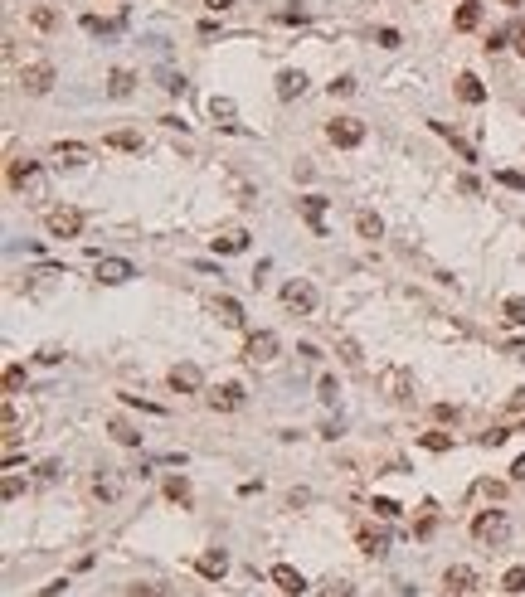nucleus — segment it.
<instances>
[{"label":"nucleus","instance_id":"1","mask_svg":"<svg viewBox=\"0 0 525 597\" xmlns=\"http://www.w3.org/2000/svg\"><path fill=\"white\" fill-rule=\"evenodd\" d=\"M506 534H511V515L506 510H482L472 519V539L477 544H506Z\"/></svg>","mask_w":525,"mask_h":597},{"label":"nucleus","instance_id":"2","mask_svg":"<svg viewBox=\"0 0 525 597\" xmlns=\"http://www.w3.org/2000/svg\"><path fill=\"white\" fill-rule=\"evenodd\" d=\"M282 306H287L292 316H311V311H316V287L302 282V277L287 282V287H282Z\"/></svg>","mask_w":525,"mask_h":597},{"label":"nucleus","instance_id":"3","mask_svg":"<svg viewBox=\"0 0 525 597\" xmlns=\"http://www.w3.org/2000/svg\"><path fill=\"white\" fill-rule=\"evenodd\" d=\"M326 136H331V146H341V151H355L360 141H365V122H360V117H336L331 127H326Z\"/></svg>","mask_w":525,"mask_h":597},{"label":"nucleus","instance_id":"4","mask_svg":"<svg viewBox=\"0 0 525 597\" xmlns=\"http://www.w3.org/2000/svg\"><path fill=\"white\" fill-rule=\"evenodd\" d=\"M20 88H25L29 97H44L54 88V63H25L20 68Z\"/></svg>","mask_w":525,"mask_h":597},{"label":"nucleus","instance_id":"5","mask_svg":"<svg viewBox=\"0 0 525 597\" xmlns=\"http://www.w3.org/2000/svg\"><path fill=\"white\" fill-rule=\"evenodd\" d=\"M44 223H49V233H54V238H73V233L83 228V214H78V209H68V204H58V209L44 214Z\"/></svg>","mask_w":525,"mask_h":597},{"label":"nucleus","instance_id":"6","mask_svg":"<svg viewBox=\"0 0 525 597\" xmlns=\"http://www.w3.org/2000/svg\"><path fill=\"white\" fill-rule=\"evenodd\" d=\"M10 190H34V194H44V185H39V165L25 161V156H15V161H10Z\"/></svg>","mask_w":525,"mask_h":597},{"label":"nucleus","instance_id":"7","mask_svg":"<svg viewBox=\"0 0 525 597\" xmlns=\"http://www.w3.org/2000/svg\"><path fill=\"white\" fill-rule=\"evenodd\" d=\"M273 354H277V335L273 330H253L249 345H244V359H249V364H268Z\"/></svg>","mask_w":525,"mask_h":597},{"label":"nucleus","instance_id":"8","mask_svg":"<svg viewBox=\"0 0 525 597\" xmlns=\"http://www.w3.org/2000/svg\"><path fill=\"white\" fill-rule=\"evenodd\" d=\"M297 209H302V218L311 223V233L321 238V233H326V194H302Z\"/></svg>","mask_w":525,"mask_h":597},{"label":"nucleus","instance_id":"9","mask_svg":"<svg viewBox=\"0 0 525 597\" xmlns=\"http://www.w3.org/2000/svg\"><path fill=\"white\" fill-rule=\"evenodd\" d=\"M132 277H137V268L127 258H98V282L117 287V282H132Z\"/></svg>","mask_w":525,"mask_h":597},{"label":"nucleus","instance_id":"10","mask_svg":"<svg viewBox=\"0 0 525 597\" xmlns=\"http://www.w3.org/2000/svg\"><path fill=\"white\" fill-rule=\"evenodd\" d=\"M209 408H214V413H234V408H244V384H219V389L209 393Z\"/></svg>","mask_w":525,"mask_h":597},{"label":"nucleus","instance_id":"11","mask_svg":"<svg viewBox=\"0 0 525 597\" xmlns=\"http://www.w3.org/2000/svg\"><path fill=\"white\" fill-rule=\"evenodd\" d=\"M93 161V151H88L83 141H58L54 146V165H68V170H73V165H88Z\"/></svg>","mask_w":525,"mask_h":597},{"label":"nucleus","instance_id":"12","mask_svg":"<svg viewBox=\"0 0 525 597\" xmlns=\"http://www.w3.org/2000/svg\"><path fill=\"white\" fill-rule=\"evenodd\" d=\"M273 583H277L287 597H302V593H306V578L292 569V564H273Z\"/></svg>","mask_w":525,"mask_h":597},{"label":"nucleus","instance_id":"13","mask_svg":"<svg viewBox=\"0 0 525 597\" xmlns=\"http://www.w3.org/2000/svg\"><path fill=\"white\" fill-rule=\"evenodd\" d=\"M199 384H204L199 364H175V369H170V389H175V393H194Z\"/></svg>","mask_w":525,"mask_h":597},{"label":"nucleus","instance_id":"14","mask_svg":"<svg viewBox=\"0 0 525 597\" xmlns=\"http://www.w3.org/2000/svg\"><path fill=\"white\" fill-rule=\"evenodd\" d=\"M380 379H385V389H389V398H394V403H404V398H414V379H409L404 369H385Z\"/></svg>","mask_w":525,"mask_h":597},{"label":"nucleus","instance_id":"15","mask_svg":"<svg viewBox=\"0 0 525 597\" xmlns=\"http://www.w3.org/2000/svg\"><path fill=\"white\" fill-rule=\"evenodd\" d=\"M472 583H477V573H472L467 564H452V569L442 573V588H447V593H472Z\"/></svg>","mask_w":525,"mask_h":597},{"label":"nucleus","instance_id":"16","mask_svg":"<svg viewBox=\"0 0 525 597\" xmlns=\"http://www.w3.org/2000/svg\"><path fill=\"white\" fill-rule=\"evenodd\" d=\"M194 569L204 573V578H224V573H229V554H224V549H209V554L194 559Z\"/></svg>","mask_w":525,"mask_h":597},{"label":"nucleus","instance_id":"17","mask_svg":"<svg viewBox=\"0 0 525 597\" xmlns=\"http://www.w3.org/2000/svg\"><path fill=\"white\" fill-rule=\"evenodd\" d=\"M302 88H306V78L297 73V68H282V73H277V97H282V102L302 97Z\"/></svg>","mask_w":525,"mask_h":597},{"label":"nucleus","instance_id":"18","mask_svg":"<svg viewBox=\"0 0 525 597\" xmlns=\"http://www.w3.org/2000/svg\"><path fill=\"white\" fill-rule=\"evenodd\" d=\"M457 97H462V102H472V107H477V102H487V88H482V78H477V73H462V78H457Z\"/></svg>","mask_w":525,"mask_h":597},{"label":"nucleus","instance_id":"19","mask_svg":"<svg viewBox=\"0 0 525 597\" xmlns=\"http://www.w3.org/2000/svg\"><path fill=\"white\" fill-rule=\"evenodd\" d=\"M355 539H360V549H365L370 559H380V554H389V534H385V529H360Z\"/></svg>","mask_w":525,"mask_h":597},{"label":"nucleus","instance_id":"20","mask_svg":"<svg viewBox=\"0 0 525 597\" xmlns=\"http://www.w3.org/2000/svg\"><path fill=\"white\" fill-rule=\"evenodd\" d=\"M214 316H219L224 326H244V306L234 297H214Z\"/></svg>","mask_w":525,"mask_h":597},{"label":"nucleus","instance_id":"21","mask_svg":"<svg viewBox=\"0 0 525 597\" xmlns=\"http://www.w3.org/2000/svg\"><path fill=\"white\" fill-rule=\"evenodd\" d=\"M482 25V0H467V5H457V15H452V29H477Z\"/></svg>","mask_w":525,"mask_h":597},{"label":"nucleus","instance_id":"22","mask_svg":"<svg viewBox=\"0 0 525 597\" xmlns=\"http://www.w3.org/2000/svg\"><path fill=\"white\" fill-rule=\"evenodd\" d=\"M93 495H98V500H117V495H122V481H117L112 471H98V476H93Z\"/></svg>","mask_w":525,"mask_h":597},{"label":"nucleus","instance_id":"23","mask_svg":"<svg viewBox=\"0 0 525 597\" xmlns=\"http://www.w3.org/2000/svg\"><path fill=\"white\" fill-rule=\"evenodd\" d=\"M132 88H137V78H132L127 68H112L108 73V97H127Z\"/></svg>","mask_w":525,"mask_h":597},{"label":"nucleus","instance_id":"24","mask_svg":"<svg viewBox=\"0 0 525 597\" xmlns=\"http://www.w3.org/2000/svg\"><path fill=\"white\" fill-rule=\"evenodd\" d=\"M244 248H249V233H244V228H229V233L214 238V253H244Z\"/></svg>","mask_w":525,"mask_h":597},{"label":"nucleus","instance_id":"25","mask_svg":"<svg viewBox=\"0 0 525 597\" xmlns=\"http://www.w3.org/2000/svg\"><path fill=\"white\" fill-rule=\"evenodd\" d=\"M103 146H112V151H141V132H108Z\"/></svg>","mask_w":525,"mask_h":597},{"label":"nucleus","instance_id":"26","mask_svg":"<svg viewBox=\"0 0 525 597\" xmlns=\"http://www.w3.org/2000/svg\"><path fill=\"white\" fill-rule=\"evenodd\" d=\"M355 228H360V238H380V233H385V218L370 214V209H360V214H355Z\"/></svg>","mask_w":525,"mask_h":597},{"label":"nucleus","instance_id":"27","mask_svg":"<svg viewBox=\"0 0 525 597\" xmlns=\"http://www.w3.org/2000/svg\"><path fill=\"white\" fill-rule=\"evenodd\" d=\"M108 433L117 437L122 447H141V433H137V428H132V423H122V418H112V423H108Z\"/></svg>","mask_w":525,"mask_h":597},{"label":"nucleus","instance_id":"28","mask_svg":"<svg viewBox=\"0 0 525 597\" xmlns=\"http://www.w3.org/2000/svg\"><path fill=\"white\" fill-rule=\"evenodd\" d=\"M234 97H209V117H214V122H219V127H234Z\"/></svg>","mask_w":525,"mask_h":597},{"label":"nucleus","instance_id":"29","mask_svg":"<svg viewBox=\"0 0 525 597\" xmlns=\"http://www.w3.org/2000/svg\"><path fill=\"white\" fill-rule=\"evenodd\" d=\"M433 132H438V136H447V141H452V151H457L462 161H477V151H472V146H467V141H462V136H452V132H447V127H442V122H433Z\"/></svg>","mask_w":525,"mask_h":597},{"label":"nucleus","instance_id":"30","mask_svg":"<svg viewBox=\"0 0 525 597\" xmlns=\"http://www.w3.org/2000/svg\"><path fill=\"white\" fill-rule=\"evenodd\" d=\"M166 495H170V500H180V505H190V481H185V476H170Z\"/></svg>","mask_w":525,"mask_h":597},{"label":"nucleus","instance_id":"31","mask_svg":"<svg viewBox=\"0 0 525 597\" xmlns=\"http://www.w3.org/2000/svg\"><path fill=\"white\" fill-rule=\"evenodd\" d=\"M370 510H375L380 519H399V510H404V505H399V500H389V495H375V505H370Z\"/></svg>","mask_w":525,"mask_h":597},{"label":"nucleus","instance_id":"32","mask_svg":"<svg viewBox=\"0 0 525 597\" xmlns=\"http://www.w3.org/2000/svg\"><path fill=\"white\" fill-rule=\"evenodd\" d=\"M497 185H506V190L525 194V175H521V170H497Z\"/></svg>","mask_w":525,"mask_h":597},{"label":"nucleus","instance_id":"33","mask_svg":"<svg viewBox=\"0 0 525 597\" xmlns=\"http://www.w3.org/2000/svg\"><path fill=\"white\" fill-rule=\"evenodd\" d=\"M501 311H506V321H511V326H525V297H511Z\"/></svg>","mask_w":525,"mask_h":597},{"label":"nucleus","instance_id":"34","mask_svg":"<svg viewBox=\"0 0 525 597\" xmlns=\"http://www.w3.org/2000/svg\"><path fill=\"white\" fill-rule=\"evenodd\" d=\"M418 442H423L428 452H447V447H452V433H423Z\"/></svg>","mask_w":525,"mask_h":597},{"label":"nucleus","instance_id":"35","mask_svg":"<svg viewBox=\"0 0 525 597\" xmlns=\"http://www.w3.org/2000/svg\"><path fill=\"white\" fill-rule=\"evenodd\" d=\"M29 25H34V29H54V25H58V15L49 10V5H39V10L29 15Z\"/></svg>","mask_w":525,"mask_h":597},{"label":"nucleus","instance_id":"36","mask_svg":"<svg viewBox=\"0 0 525 597\" xmlns=\"http://www.w3.org/2000/svg\"><path fill=\"white\" fill-rule=\"evenodd\" d=\"M501 588H506V593H525V569H506Z\"/></svg>","mask_w":525,"mask_h":597},{"label":"nucleus","instance_id":"37","mask_svg":"<svg viewBox=\"0 0 525 597\" xmlns=\"http://www.w3.org/2000/svg\"><path fill=\"white\" fill-rule=\"evenodd\" d=\"M20 384H25V369H20V364H5V393H20Z\"/></svg>","mask_w":525,"mask_h":597},{"label":"nucleus","instance_id":"38","mask_svg":"<svg viewBox=\"0 0 525 597\" xmlns=\"http://www.w3.org/2000/svg\"><path fill=\"white\" fill-rule=\"evenodd\" d=\"M341 359H345V364H360V359H365V354H360V345L350 340V335H341Z\"/></svg>","mask_w":525,"mask_h":597},{"label":"nucleus","instance_id":"39","mask_svg":"<svg viewBox=\"0 0 525 597\" xmlns=\"http://www.w3.org/2000/svg\"><path fill=\"white\" fill-rule=\"evenodd\" d=\"M336 393H341V389H336V379H331V374H321V384H316V398H321V403H336Z\"/></svg>","mask_w":525,"mask_h":597},{"label":"nucleus","instance_id":"40","mask_svg":"<svg viewBox=\"0 0 525 597\" xmlns=\"http://www.w3.org/2000/svg\"><path fill=\"white\" fill-rule=\"evenodd\" d=\"M321 597H350V583H341V578H331V583L321 588Z\"/></svg>","mask_w":525,"mask_h":597},{"label":"nucleus","instance_id":"41","mask_svg":"<svg viewBox=\"0 0 525 597\" xmlns=\"http://www.w3.org/2000/svg\"><path fill=\"white\" fill-rule=\"evenodd\" d=\"M83 29H88V34H108L112 25H103V20H98V15H83Z\"/></svg>","mask_w":525,"mask_h":597},{"label":"nucleus","instance_id":"42","mask_svg":"<svg viewBox=\"0 0 525 597\" xmlns=\"http://www.w3.org/2000/svg\"><path fill=\"white\" fill-rule=\"evenodd\" d=\"M511 433H501V428H492V433H482V447H501Z\"/></svg>","mask_w":525,"mask_h":597},{"label":"nucleus","instance_id":"43","mask_svg":"<svg viewBox=\"0 0 525 597\" xmlns=\"http://www.w3.org/2000/svg\"><path fill=\"white\" fill-rule=\"evenodd\" d=\"M331 93H341V97H350V93H355V78H336V83H331Z\"/></svg>","mask_w":525,"mask_h":597},{"label":"nucleus","instance_id":"44","mask_svg":"<svg viewBox=\"0 0 525 597\" xmlns=\"http://www.w3.org/2000/svg\"><path fill=\"white\" fill-rule=\"evenodd\" d=\"M506 408H511V413H525V389H516V393L506 398Z\"/></svg>","mask_w":525,"mask_h":597},{"label":"nucleus","instance_id":"45","mask_svg":"<svg viewBox=\"0 0 525 597\" xmlns=\"http://www.w3.org/2000/svg\"><path fill=\"white\" fill-rule=\"evenodd\" d=\"M511 481H525V457H516V462H511Z\"/></svg>","mask_w":525,"mask_h":597},{"label":"nucleus","instance_id":"46","mask_svg":"<svg viewBox=\"0 0 525 597\" xmlns=\"http://www.w3.org/2000/svg\"><path fill=\"white\" fill-rule=\"evenodd\" d=\"M511 39H516V49H521V54H525V20H521V25H516V29H511Z\"/></svg>","mask_w":525,"mask_h":597},{"label":"nucleus","instance_id":"47","mask_svg":"<svg viewBox=\"0 0 525 597\" xmlns=\"http://www.w3.org/2000/svg\"><path fill=\"white\" fill-rule=\"evenodd\" d=\"M204 5H209V10H229L234 0H204Z\"/></svg>","mask_w":525,"mask_h":597},{"label":"nucleus","instance_id":"48","mask_svg":"<svg viewBox=\"0 0 525 597\" xmlns=\"http://www.w3.org/2000/svg\"><path fill=\"white\" fill-rule=\"evenodd\" d=\"M501 5H525V0H501Z\"/></svg>","mask_w":525,"mask_h":597}]
</instances>
